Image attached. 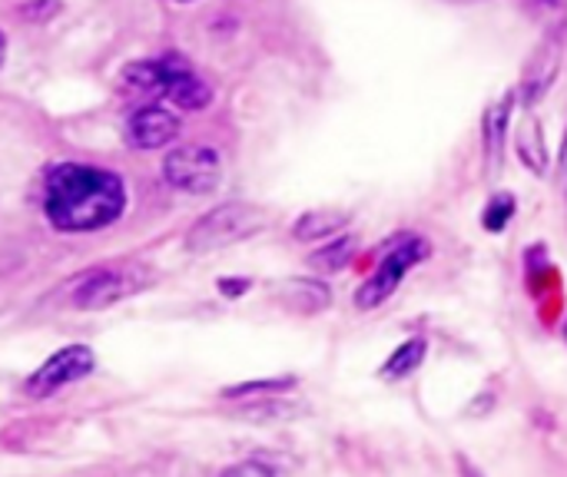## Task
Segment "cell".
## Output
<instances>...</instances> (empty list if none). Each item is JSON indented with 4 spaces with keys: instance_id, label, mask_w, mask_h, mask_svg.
Wrapping results in <instances>:
<instances>
[{
    "instance_id": "2e32d148",
    "label": "cell",
    "mask_w": 567,
    "mask_h": 477,
    "mask_svg": "<svg viewBox=\"0 0 567 477\" xmlns=\"http://www.w3.org/2000/svg\"><path fill=\"white\" fill-rule=\"evenodd\" d=\"M458 477H482V471L468 458H458Z\"/></svg>"
},
{
    "instance_id": "5bb4252c",
    "label": "cell",
    "mask_w": 567,
    "mask_h": 477,
    "mask_svg": "<svg viewBox=\"0 0 567 477\" xmlns=\"http://www.w3.org/2000/svg\"><path fill=\"white\" fill-rule=\"evenodd\" d=\"M292 385H296L292 379H279V382H249V385L229 388L226 398H249V395H269V398H276L279 392H286V388H292Z\"/></svg>"
},
{
    "instance_id": "30bf717a",
    "label": "cell",
    "mask_w": 567,
    "mask_h": 477,
    "mask_svg": "<svg viewBox=\"0 0 567 477\" xmlns=\"http://www.w3.org/2000/svg\"><path fill=\"white\" fill-rule=\"evenodd\" d=\"M422 359H425V342L422 339H409V342H402L399 349H395V355L385 362V369H382V375L385 379H405V375H412L419 365H422Z\"/></svg>"
},
{
    "instance_id": "5b68a950",
    "label": "cell",
    "mask_w": 567,
    "mask_h": 477,
    "mask_svg": "<svg viewBox=\"0 0 567 477\" xmlns=\"http://www.w3.org/2000/svg\"><path fill=\"white\" fill-rule=\"evenodd\" d=\"M90 369H93V352H90L86 345L60 349L50 362H43V365L30 375L27 392H30L33 398L50 395V392H56V388H63V385H70V382H76V379H83Z\"/></svg>"
},
{
    "instance_id": "e0dca14e",
    "label": "cell",
    "mask_w": 567,
    "mask_h": 477,
    "mask_svg": "<svg viewBox=\"0 0 567 477\" xmlns=\"http://www.w3.org/2000/svg\"><path fill=\"white\" fill-rule=\"evenodd\" d=\"M561 166H565V173H567V136H565V146H561Z\"/></svg>"
},
{
    "instance_id": "3957f363",
    "label": "cell",
    "mask_w": 567,
    "mask_h": 477,
    "mask_svg": "<svg viewBox=\"0 0 567 477\" xmlns=\"http://www.w3.org/2000/svg\"><path fill=\"white\" fill-rule=\"evenodd\" d=\"M429 256V246L419 239V236H402L399 242H392V249L382 256L379 269L365 279V286L355 292V305L359 309H375L382 305L385 299H392V292L402 286L405 272L422 262Z\"/></svg>"
},
{
    "instance_id": "9a60e30c",
    "label": "cell",
    "mask_w": 567,
    "mask_h": 477,
    "mask_svg": "<svg viewBox=\"0 0 567 477\" xmlns=\"http://www.w3.org/2000/svg\"><path fill=\"white\" fill-rule=\"evenodd\" d=\"M223 477H276L266 465H259V462H246V465H236V468H229V471H223Z\"/></svg>"
},
{
    "instance_id": "ac0fdd59",
    "label": "cell",
    "mask_w": 567,
    "mask_h": 477,
    "mask_svg": "<svg viewBox=\"0 0 567 477\" xmlns=\"http://www.w3.org/2000/svg\"><path fill=\"white\" fill-rule=\"evenodd\" d=\"M0 63H3V33H0Z\"/></svg>"
},
{
    "instance_id": "277c9868",
    "label": "cell",
    "mask_w": 567,
    "mask_h": 477,
    "mask_svg": "<svg viewBox=\"0 0 567 477\" xmlns=\"http://www.w3.org/2000/svg\"><path fill=\"white\" fill-rule=\"evenodd\" d=\"M163 176H166L169 186L203 196V193H213L219 186L223 166H219V156L209 146H183V149H173L166 156Z\"/></svg>"
},
{
    "instance_id": "d6986e66",
    "label": "cell",
    "mask_w": 567,
    "mask_h": 477,
    "mask_svg": "<svg viewBox=\"0 0 567 477\" xmlns=\"http://www.w3.org/2000/svg\"><path fill=\"white\" fill-rule=\"evenodd\" d=\"M565 332H567V329H565Z\"/></svg>"
},
{
    "instance_id": "8fae6325",
    "label": "cell",
    "mask_w": 567,
    "mask_h": 477,
    "mask_svg": "<svg viewBox=\"0 0 567 477\" xmlns=\"http://www.w3.org/2000/svg\"><path fill=\"white\" fill-rule=\"evenodd\" d=\"M346 216H329V212H306L296 222V239H326L329 232L342 229Z\"/></svg>"
},
{
    "instance_id": "7a4b0ae2",
    "label": "cell",
    "mask_w": 567,
    "mask_h": 477,
    "mask_svg": "<svg viewBox=\"0 0 567 477\" xmlns=\"http://www.w3.org/2000/svg\"><path fill=\"white\" fill-rule=\"evenodd\" d=\"M266 226V216L256 206L246 203H226L219 209H213L209 216H203L193 232H189V252H216L223 246H233L252 232H259Z\"/></svg>"
},
{
    "instance_id": "6da1fadb",
    "label": "cell",
    "mask_w": 567,
    "mask_h": 477,
    "mask_svg": "<svg viewBox=\"0 0 567 477\" xmlns=\"http://www.w3.org/2000/svg\"><path fill=\"white\" fill-rule=\"evenodd\" d=\"M126 193L120 176L93 166L63 163L50 173L43 189L47 219L63 232H93L120 219Z\"/></svg>"
},
{
    "instance_id": "ba28073f",
    "label": "cell",
    "mask_w": 567,
    "mask_h": 477,
    "mask_svg": "<svg viewBox=\"0 0 567 477\" xmlns=\"http://www.w3.org/2000/svg\"><path fill=\"white\" fill-rule=\"evenodd\" d=\"M166 100H173L176 106L183 110H203L209 103V86L186 66V60L173 56V70H169V80H166V90H163Z\"/></svg>"
},
{
    "instance_id": "8992f818",
    "label": "cell",
    "mask_w": 567,
    "mask_h": 477,
    "mask_svg": "<svg viewBox=\"0 0 567 477\" xmlns=\"http://www.w3.org/2000/svg\"><path fill=\"white\" fill-rule=\"evenodd\" d=\"M143 286V276H133L130 269H106V272H90L73 295L76 309H106L126 295H133Z\"/></svg>"
},
{
    "instance_id": "7c38bea8",
    "label": "cell",
    "mask_w": 567,
    "mask_h": 477,
    "mask_svg": "<svg viewBox=\"0 0 567 477\" xmlns=\"http://www.w3.org/2000/svg\"><path fill=\"white\" fill-rule=\"evenodd\" d=\"M352 252H355V239H352V236H339L332 246H326L322 252L312 256V266H316V269L336 272V269H346V266H349Z\"/></svg>"
},
{
    "instance_id": "9c48e42d",
    "label": "cell",
    "mask_w": 567,
    "mask_h": 477,
    "mask_svg": "<svg viewBox=\"0 0 567 477\" xmlns=\"http://www.w3.org/2000/svg\"><path fill=\"white\" fill-rule=\"evenodd\" d=\"M169 70H173V56L143 60V63L126 66L123 76H120V83H123V90H130V93H156V96H163L166 80H169Z\"/></svg>"
},
{
    "instance_id": "52a82bcc",
    "label": "cell",
    "mask_w": 567,
    "mask_h": 477,
    "mask_svg": "<svg viewBox=\"0 0 567 477\" xmlns=\"http://www.w3.org/2000/svg\"><path fill=\"white\" fill-rule=\"evenodd\" d=\"M179 133V120L163 106H140L126 123V143L136 149L166 146Z\"/></svg>"
},
{
    "instance_id": "4fadbf2b",
    "label": "cell",
    "mask_w": 567,
    "mask_h": 477,
    "mask_svg": "<svg viewBox=\"0 0 567 477\" xmlns=\"http://www.w3.org/2000/svg\"><path fill=\"white\" fill-rule=\"evenodd\" d=\"M515 216V199L508 193H498L488 206H485V229L502 232L508 226V219Z\"/></svg>"
}]
</instances>
